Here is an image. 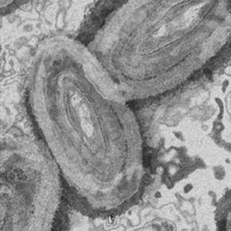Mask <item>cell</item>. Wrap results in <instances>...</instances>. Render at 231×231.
I'll use <instances>...</instances> for the list:
<instances>
[{
    "mask_svg": "<svg viewBox=\"0 0 231 231\" xmlns=\"http://www.w3.org/2000/svg\"><path fill=\"white\" fill-rule=\"evenodd\" d=\"M225 225H226V224H225V222H220V229H224Z\"/></svg>",
    "mask_w": 231,
    "mask_h": 231,
    "instance_id": "1",
    "label": "cell"
}]
</instances>
